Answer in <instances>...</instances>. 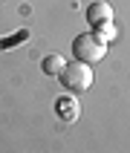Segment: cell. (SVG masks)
<instances>
[{
  "mask_svg": "<svg viewBox=\"0 0 130 153\" xmlns=\"http://www.w3.org/2000/svg\"><path fill=\"white\" fill-rule=\"evenodd\" d=\"M61 87L67 90V93L78 95V93H87L90 87H93V64H84V61H72L67 67L61 69Z\"/></svg>",
  "mask_w": 130,
  "mask_h": 153,
  "instance_id": "cell-1",
  "label": "cell"
},
{
  "mask_svg": "<svg viewBox=\"0 0 130 153\" xmlns=\"http://www.w3.org/2000/svg\"><path fill=\"white\" fill-rule=\"evenodd\" d=\"M72 55H75V61H84V64H98V61L107 55V43H104L95 32L75 35V41H72Z\"/></svg>",
  "mask_w": 130,
  "mask_h": 153,
  "instance_id": "cell-2",
  "label": "cell"
},
{
  "mask_svg": "<svg viewBox=\"0 0 130 153\" xmlns=\"http://www.w3.org/2000/svg\"><path fill=\"white\" fill-rule=\"evenodd\" d=\"M87 23L93 26V32L98 29V26H104V23H113V6L107 3V0L90 3V9H87Z\"/></svg>",
  "mask_w": 130,
  "mask_h": 153,
  "instance_id": "cell-3",
  "label": "cell"
},
{
  "mask_svg": "<svg viewBox=\"0 0 130 153\" xmlns=\"http://www.w3.org/2000/svg\"><path fill=\"white\" fill-rule=\"evenodd\" d=\"M58 113H61V119L64 121H75L78 119V101H75V95H67V98H61L58 101Z\"/></svg>",
  "mask_w": 130,
  "mask_h": 153,
  "instance_id": "cell-4",
  "label": "cell"
},
{
  "mask_svg": "<svg viewBox=\"0 0 130 153\" xmlns=\"http://www.w3.org/2000/svg\"><path fill=\"white\" fill-rule=\"evenodd\" d=\"M43 72H46V75H61V69L67 67V61L61 58L58 52H52V55H46V58H43Z\"/></svg>",
  "mask_w": 130,
  "mask_h": 153,
  "instance_id": "cell-5",
  "label": "cell"
},
{
  "mask_svg": "<svg viewBox=\"0 0 130 153\" xmlns=\"http://www.w3.org/2000/svg\"><path fill=\"white\" fill-rule=\"evenodd\" d=\"M95 35H98V38H101L104 43H110L113 38L119 35V29H116V26H113V23H104V26H98V29H95Z\"/></svg>",
  "mask_w": 130,
  "mask_h": 153,
  "instance_id": "cell-6",
  "label": "cell"
},
{
  "mask_svg": "<svg viewBox=\"0 0 130 153\" xmlns=\"http://www.w3.org/2000/svg\"><path fill=\"white\" fill-rule=\"evenodd\" d=\"M26 35H29V32L23 29V32H17L15 38H9V41L3 38V41H0V49H12V43H20V41H26Z\"/></svg>",
  "mask_w": 130,
  "mask_h": 153,
  "instance_id": "cell-7",
  "label": "cell"
}]
</instances>
